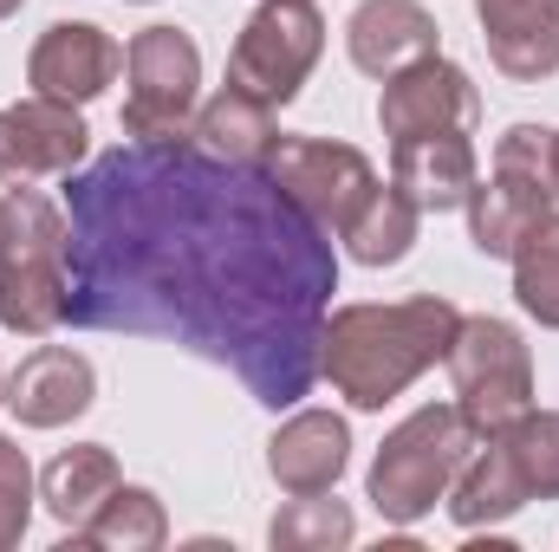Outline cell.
<instances>
[{
	"label": "cell",
	"mask_w": 559,
	"mask_h": 552,
	"mask_svg": "<svg viewBox=\"0 0 559 552\" xmlns=\"http://www.w3.org/2000/svg\"><path fill=\"white\" fill-rule=\"evenodd\" d=\"M66 325L182 345L267 410L319 384L338 261L267 163L118 143L66 176Z\"/></svg>",
	"instance_id": "1"
},
{
	"label": "cell",
	"mask_w": 559,
	"mask_h": 552,
	"mask_svg": "<svg viewBox=\"0 0 559 552\" xmlns=\"http://www.w3.org/2000/svg\"><path fill=\"white\" fill-rule=\"evenodd\" d=\"M455 332H462V312L436 292L397 299V305H338L325 319L319 377H332V391L352 410H384L429 364H449Z\"/></svg>",
	"instance_id": "2"
},
{
	"label": "cell",
	"mask_w": 559,
	"mask_h": 552,
	"mask_svg": "<svg viewBox=\"0 0 559 552\" xmlns=\"http://www.w3.org/2000/svg\"><path fill=\"white\" fill-rule=\"evenodd\" d=\"M66 208L13 182L0 195V325L46 338L66 325Z\"/></svg>",
	"instance_id": "3"
},
{
	"label": "cell",
	"mask_w": 559,
	"mask_h": 552,
	"mask_svg": "<svg viewBox=\"0 0 559 552\" xmlns=\"http://www.w3.org/2000/svg\"><path fill=\"white\" fill-rule=\"evenodd\" d=\"M475 442L481 435L462 422L455 404H423L417 416H404L384 435V448L371 461V507L391 527H417L423 514L449 494V481L462 475V461H468Z\"/></svg>",
	"instance_id": "4"
},
{
	"label": "cell",
	"mask_w": 559,
	"mask_h": 552,
	"mask_svg": "<svg viewBox=\"0 0 559 552\" xmlns=\"http://www.w3.org/2000/svg\"><path fill=\"white\" fill-rule=\"evenodd\" d=\"M559 202L554 182V131L540 124H514L508 137L495 143V176L468 189V241L488 261H514L521 235Z\"/></svg>",
	"instance_id": "5"
},
{
	"label": "cell",
	"mask_w": 559,
	"mask_h": 552,
	"mask_svg": "<svg viewBox=\"0 0 559 552\" xmlns=\"http://www.w3.org/2000/svg\"><path fill=\"white\" fill-rule=\"evenodd\" d=\"M449 377H455V410L481 442L534 410V358L508 319H462L449 345Z\"/></svg>",
	"instance_id": "6"
},
{
	"label": "cell",
	"mask_w": 559,
	"mask_h": 552,
	"mask_svg": "<svg viewBox=\"0 0 559 552\" xmlns=\"http://www.w3.org/2000/svg\"><path fill=\"white\" fill-rule=\"evenodd\" d=\"M131 98H124V137L176 143L195 137V92H202V52L182 26H143L124 46Z\"/></svg>",
	"instance_id": "7"
},
{
	"label": "cell",
	"mask_w": 559,
	"mask_h": 552,
	"mask_svg": "<svg viewBox=\"0 0 559 552\" xmlns=\"http://www.w3.org/2000/svg\"><path fill=\"white\" fill-rule=\"evenodd\" d=\"M319 52H325V20L312 0H261L228 52V85L254 92L261 105H293Z\"/></svg>",
	"instance_id": "8"
},
{
	"label": "cell",
	"mask_w": 559,
	"mask_h": 552,
	"mask_svg": "<svg viewBox=\"0 0 559 552\" xmlns=\"http://www.w3.org/2000/svg\"><path fill=\"white\" fill-rule=\"evenodd\" d=\"M267 176L325 235H345L365 215V202L378 195L371 156L352 149V143H332V137H280L274 156H267Z\"/></svg>",
	"instance_id": "9"
},
{
	"label": "cell",
	"mask_w": 559,
	"mask_h": 552,
	"mask_svg": "<svg viewBox=\"0 0 559 552\" xmlns=\"http://www.w3.org/2000/svg\"><path fill=\"white\" fill-rule=\"evenodd\" d=\"M85 118L79 105L59 98H20L0 111V182H33V176H72L85 163Z\"/></svg>",
	"instance_id": "10"
},
{
	"label": "cell",
	"mask_w": 559,
	"mask_h": 552,
	"mask_svg": "<svg viewBox=\"0 0 559 552\" xmlns=\"http://www.w3.org/2000/svg\"><path fill=\"white\" fill-rule=\"evenodd\" d=\"M378 124L391 143L411 137H436V131H468L475 124V85L462 65H449L442 52L404 65L397 79H384V98H378Z\"/></svg>",
	"instance_id": "11"
},
{
	"label": "cell",
	"mask_w": 559,
	"mask_h": 552,
	"mask_svg": "<svg viewBox=\"0 0 559 552\" xmlns=\"http://www.w3.org/2000/svg\"><path fill=\"white\" fill-rule=\"evenodd\" d=\"M118 65H124V46L105 26L59 20V26L39 33V46L26 59V85L39 98H59V105H92V98H105V85L118 79Z\"/></svg>",
	"instance_id": "12"
},
{
	"label": "cell",
	"mask_w": 559,
	"mask_h": 552,
	"mask_svg": "<svg viewBox=\"0 0 559 552\" xmlns=\"http://www.w3.org/2000/svg\"><path fill=\"white\" fill-rule=\"evenodd\" d=\"M92 397H98V371H92V358H79L66 345H39L7 377V410L26 429H59V422L92 410Z\"/></svg>",
	"instance_id": "13"
},
{
	"label": "cell",
	"mask_w": 559,
	"mask_h": 552,
	"mask_svg": "<svg viewBox=\"0 0 559 552\" xmlns=\"http://www.w3.org/2000/svg\"><path fill=\"white\" fill-rule=\"evenodd\" d=\"M475 20L508 79L540 85L559 72V0H475Z\"/></svg>",
	"instance_id": "14"
},
{
	"label": "cell",
	"mask_w": 559,
	"mask_h": 552,
	"mask_svg": "<svg viewBox=\"0 0 559 552\" xmlns=\"http://www.w3.org/2000/svg\"><path fill=\"white\" fill-rule=\"evenodd\" d=\"M345 52L371 79H397L404 65L436 59V13L417 0H365L345 20Z\"/></svg>",
	"instance_id": "15"
},
{
	"label": "cell",
	"mask_w": 559,
	"mask_h": 552,
	"mask_svg": "<svg viewBox=\"0 0 559 552\" xmlns=\"http://www.w3.org/2000/svg\"><path fill=\"white\" fill-rule=\"evenodd\" d=\"M352 461V429L332 410H299L280 422V435L267 442V468L286 494H332L338 475Z\"/></svg>",
	"instance_id": "16"
},
{
	"label": "cell",
	"mask_w": 559,
	"mask_h": 552,
	"mask_svg": "<svg viewBox=\"0 0 559 552\" xmlns=\"http://www.w3.org/2000/svg\"><path fill=\"white\" fill-rule=\"evenodd\" d=\"M391 182H397V189L417 202L423 215L462 208V202H468V189L481 182V176H475V143L462 137V131H436V137L397 143Z\"/></svg>",
	"instance_id": "17"
},
{
	"label": "cell",
	"mask_w": 559,
	"mask_h": 552,
	"mask_svg": "<svg viewBox=\"0 0 559 552\" xmlns=\"http://www.w3.org/2000/svg\"><path fill=\"white\" fill-rule=\"evenodd\" d=\"M118 455L105 448V442H79V448H66L52 468H46V481H39V501H46V514L66 527V533H79L111 494H118Z\"/></svg>",
	"instance_id": "18"
},
{
	"label": "cell",
	"mask_w": 559,
	"mask_h": 552,
	"mask_svg": "<svg viewBox=\"0 0 559 552\" xmlns=\"http://www.w3.org/2000/svg\"><path fill=\"white\" fill-rule=\"evenodd\" d=\"M195 143L228 156V163H267L280 143V124H274V105H261L254 92L228 85L215 92L202 111H195Z\"/></svg>",
	"instance_id": "19"
},
{
	"label": "cell",
	"mask_w": 559,
	"mask_h": 552,
	"mask_svg": "<svg viewBox=\"0 0 559 552\" xmlns=\"http://www.w3.org/2000/svg\"><path fill=\"white\" fill-rule=\"evenodd\" d=\"M169 540V520H163V501L150 488H124L72 533V547H98V552H156Z\"/></svg>",
	"instance_id": "20"
},
{
	"label": "cell",
	"mask_w": 559,
	"mask_h": 552,
	"mask_svg": "<svg viewBox=\"0 0 559 552\" xmlns=\"http://www.w3.org/2000/svg\"><path fill=\"white\" fill-rule=\"evenodd\" d=\"M417 221L423 208L391 182H378V195L365 202V215L345 228V248H352V261H365V267H397L404 254H411V241H417Z\"/></svg>",
	"instance_id": "21"
},
{
	"label": "cell",
	"mask_w": 559,
	"mask_h": 552,
	"mask_svg": "<svg viewBox=\"0 0 559 552\" xmlns=\"http://www.w3.org/2000/svg\"><path fill=\"white\" fill-rule=\"evenodd\" d=\"M488 442L508 455V468L527 488V501H559V410H527L521 422H508Z\"/></svg>",
	"instance_id": "22"
},
{
	"label": "cell",
	"mask_w": 559,
	"mask_h": 552,
	"mask_svg": "<svg viewBox=\"0 0 559 552\" xmlns=\"http://www.w3.org/2000/svg\"><path fill=\"white\" fill-rule=\"evenodd\" d=\"M514 299H521L527 319H540L547 332H559V215L554 208L514 248Z\"/></svg>",
	"instance_id": "23"
},
{
	"label": "cell",
	"mask_w": 559,
	"mask_h": 552,
	"mask_svg": "<svg viewBox=\"0 0 559 552\" xmlns=\"http://www.w3.org/2000/svg\"><path fill=\"white\" fill-rule=\"evenodd\" d=\"M352 533H358L352 507L325 501V494H293L274 514V527H267L274 552H332V547H352Z\"/></svg>",
	"instance_id": "24"
},
{
	"label": "cell",
	"mask_w": 559,
	"mask_h": 552,
	"mask_svg": "<svg viewBox=\"0 0 559 552\" xmlns=\"http://www.w3.org/2000/svg\"><path fill=\"white\" fill-rule=\"evenodd\" d=\"M33 520V468H26V448L0 435V552L20 547Z\"/></svg>",
	"instance_id": "25"
},
{
	"label": "cell",
	"mask_w": 559,
	"mask_h": 552,
	"mask_svg": "<svg viewBox=\"0 0 559 552\" xmlns=\"http://www.w3.org/2000/svg\"><path fill=\"white\" fill-rule=\"evenodd\" d=\"M7 13H20V0H0V20H7Z\"/></svg>",
	"instance_id": "26"
},
{
	"label": "cell",
	"mask_w": 559,
	"mask_h": 552,
	"mask_svg": "<svg viewBox=\"0 0 559 552\" xmlns=\"http://www.w3.org/2000/svg\"><path fill=\"white\" fill-rule=\"evenodd\" d=\"M554 182H559V131H554Z\"/></svg>",
	"instance_id": "27"
},
{
	"label": "cell",
	"mask_w": 559,
	"mask_h": 552,
	"mask_svg": "<svg viewBox=\"0 0 559 552\" xmlns=\"http://www.w3.org/2000/svg\"><path fill=\"white\" fill-rule=\"evenodd\" d=\"M0 404H7V377H0Z\"/></svg>",
	"instance_id": "28"
}]
</instances>
